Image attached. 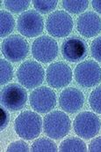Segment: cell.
Masks as SVG:
<instances>
[{"label": "cell", "mask_w": 101, "mask_h": 152, "mask_svg": "<svg viewBox=\"0 0 101 152\" xmlns=\"http://www.w3.org/2000/svg\"><path fill=\"white\" fill-rule=\"evenodd\" d=\"M41 118L31 111L21 113L14 122L15 132L25 140H33L38 137L41 131Z\"/></svg>", "instance_id": "6da1fadb"}, {"label": "cell", "mask_w": 101, "mask_h": 152, "mask_svg": "<svg viewBox=\"0 0 101 152\" xmlns=\"http://www.w3.org/2000/svg\"><path fill=\"white\" fill-rule=\"evenodd\" d=\"M45 134L52 139H61L70 130V119L66 113L59 111L48 114L43 121Z\"/></svg>", "instance_id": "7a4b0ae2"}, {"label": "cell", "mask_w": 101, "mask_h": 152, "mask_svg": "<svg viewBox=\"0 0 101 152\" xmlns=\"http://www.w3.org/2000/svg\"><path fill=\"white\" fill-rule=\"evenodd\" d=\"M100 118L90 112L81 113L74 120L75 133L84 139H91L97 135L100 130Z\"/></svg>", "instance_id": "3957f363"}, {"label": "cell", "mask_w": 101, "mask_h": 152, "mask_svg": "<svg viewBox=\"0 0 101 152\" xmlns=\"http://www.w3.org/2000/svg\"><path fill=\"white\" fill-rule=\"evenodd\" d=\"M19 82L27 88H34L40 85L44 80V69L35 61L24 62L18 69Z\"/></svg>", "instance_id": "277c9868"}, {"label": "cell", "mask_w": 101, "mask_h": 152, "mask_svg": "<svg viewBox=\"0 0 101 152\" xmlns=\"http://www.w3.org/2000/svg\"><path fill=\"white\" fill-rule=\"evenodd\" d=\"M27 100L25 88L19 84H10L1 90V104L10 111L21 110Z\"/></svg>", "instance_id": "5b68a950"}, {"label": "cell", "mask_w": 101, "mask_h": 152, "mask_svg": "<svg viewBox=\"0 0 101 152\" xmlns=\"http://www.w3.org/2000/svg\"><path fill=\"white\" fill-rule=\"evenodd\" d=\"M75 79L84 88L94 87L101 81L100 66L92 60L82 62L75 69Z\"/></svg>", "instance_id": "8992f818"}, {"label": "cell", "mask_w": 101, "mask_h": 152, "mask_svg": "<svg viewBox=\"0 0 101 152\" xmlns=\"http://www.w3.org/2000/svg\"><path fill=\"white\" fill-rule=\"evenodd\" d=\"M48 32L55 37H64L70 34L73 28V20L63 11L52 12L47 19Z\"/></svg>", "instance_id": "52a82bcc"}, {"label": "cell", "mask_w": 101, "mask_h": 152, "mask_svg": "<svg viewBox=\"0 0 101 152\" xmlns=\"http://www.w3.org/2000/svg\"><path fill=\"white\" fill-rule=\"evenodd\" d=\"M29 45L20 36L13 35L7 37L2 43L4 56L12 62H19L28 54Z\"/></svg>", "instance_id": "ba28073f"}, {"label": "cell", "mask_w": 101, "mask_h": 152, "mask_svg": "<svg viewBox=\"0 0 101 152\" xmlns=\"http://www.w3.org/2000/svg\"><path fill=\"white\" fill-rule=\"evenodd\" d=\"M44 22L38 12L30 10L23 12L18 19V30L27 37H35L42 33Z\"/></svg>", "instance_id": "9c48e42d"}, {"label": "cell", "mask_w": 101, "mask_h": 152, "mask_svg": "<svg viewBox=\"0 0 101 152\" xmlns=\"http://www.w3.org/2000/svg\"><path fill=\"white\" fill-rule=\"evenodd\" d=\"M32 54L40 62L48 63L58 55V44L56 40L49 37L37 38L32 46Z\"/></svg>", "instance_id": "30bf717a"}, {"label": "cell", "mask_w": 101, "mask_h": 152, "mask_svg": "<svg viewBox=\"0 0 101 152\" xmlns=\"http://www.w3.org/2000/svg\"><path fill=\"white\" fill-rule=\"evenodd\" d=\"M30 104L34 111L40 113H47L52 111L56 104V94L49 88H38L30 95Z\"/></svg>", "instance_id": "8fae6325"}, {"label": "cell", "mask_w": 101, "mask_h": 152, "mask_svg": "<svg viewBox=\"0 0 101 152\" xmlns=\"http://www.w3.org/2000/svg\"><path fill=\"white\" fill-rule=\"evenodd\" d=\"M47 82L55 88H63L72 80V71L63 62H56L50 65L47 70Z\"/></svg>", "instance_id": "7c38bea8"}, {"label": "cell", "mask_w": 101, "mask_h": 152, "mask_svg": "<svg viewBox=\"0 0 101 152\" xmlns=\"http://www.w3.org/2000/svg\"><path fill=\"white\" fill-rule=\"evenodd\" d=\"M87 53V44L80 38H68L63 42L62 54L69 62H79L86 57Z\"/></svg>", "instance_id": "4fadbf2b"}, {"label": "cell", "mask_w": 101, "mask_h": 152, "mask_svg": "<svg viewBox=\"0 0 101 152\" xmlns=\"http://www.w3.org/2000/svg\"><path fill=\"white\" fill-rule=\"evenodd\" d=\"M77 31L87 38L98 36L101 31V19L92 12H84L77 20Z\"/></svg>", "instance_id": "5bb4252c"}, {"label": "cell", "mask_w": 101, "mask_h": 152, "mask_svg": "<svg viewBox=\"0 0 101 152\" xmlns=\"http://www.w3.org/2000/svg\"><path fill=\"white\" fill-rule=\"evenodd\" d=\"M84 98L83 93L76 88H68L64 89L59 97L61 108L69 113L78 112L84 105Z\"/></svg>", "instance_id": "9a60e30c"}, {"label": "cell", "mask_w": 101, "mask_h": 152, "mask_svg": "<svg viewBox=\"0 0 101 152\" xmlns=\"http://www.w3.org/2000/svg\"><path fill=\"white\" fill-rule=\"evenodd\" d=\"M59 151L62 152H84L87 151V148L82 140L71 137L64 140L61 143Z\"/></svg>", "instance_id": "2e32d148"}, {"label": "cell", "mask_w": 101, "mask_h": 152, "mask_svg": "<svg viewBox=\"0 0 101 152\" xmlns=\"http://www.w3.org/2000/svg\"><path fill=\"white\" fill-rule=\"evenodd\" d=\"M15 21L12 14L6 11L0 12V37H4L10 35L14 28Z\"/></svg>", "instance_id": "e0dca14e"}, {"label": "cell", "mask_w": 101, "mask_h": 152, "mask_svg": "<svg viewBox=\"0 0 101 152\" xmlns=\"http://www.w3.org/2000/svg\"><path fill=\"white\" fill-rule=\"evenodd\" d=\"M31 151L33 152H56L58 150L56 144L52 140L40 138L33 143Z\"/></svg>", "instance_id": "ac0fdd59"}, {"label": "cell", "mask_w": 101, "mask_h": 152, "mask_svg": "<svg viewBox=\"0 0 101 152\" xmlns=\"http://www.w3.org/2000/svg\"><path fill=\"white\" fill-rule=\"evenodd\" d=\"M63 8L71 13H80L83 12L88 7V1L81 0V1H68L64 0L62 2Z\"/></svg>", "instance_id": "d6986e66"}, {"label": "cell", "mask_w": 101, "mask_h": 152, "mask_svg": "<svg viewBox=\"0 0 101 152\" xmlns=\"http://www.w3.org/2000/svg\"><path fill=\"white\" fill-rule=\"evenodd\" d=\"M34 8L38 12L40 13H48L52 12L57 4V1L56 0H34L33 2Z\"/></svg>", "instance_id": "ffe728a7"}, {"label": "cell", "mask_w": 101, "mask_h": 152, "mask_svg": "<svg viewBox=\"0 0 101 152\" xmlns=\"http://www.w3.org/2000/svg\"><path fill=\"white\" fill-rule=\"evenodd\" d=\"M0 68H1V84L4 85L8 83L12 79L13 69L12 65L4 59L0 60Z\"/></svg>", "instance_id": "44dd1931"}, {"label": "cell", "mask_w": 101, "mask_h": 152, "mask_svg": "<svg viewBox=\"0 0 101 152\" xmlns=\"http://www.w3.org/2000/svg\"><path fill=\"white\" fill-rule=\"evenodd\" d=\"M30 4V1L27 0H22V1H5L4 5L5 7L12 12L19 13L21 12H24Z\"/></svg>", "instance_id": "7402d4cb"}, {"label": "cell", "mask_w": 101, "mask_h": 152, "mask_svg": "<svg viewBox=\"0 0 101 152\" xmlns=\"http://www.w3.org/2000/svg\"><path fill=\"white\" fill-rule=\"evenodd\" d=\"M89 103L91 108L97 113L101 114V87L95 88L90 95Z\"/></svg>", "instance_id": "603a6c76"}, {"label": "cell", "mask_w": 101, "mask_h": 152, "mask_svg": "<svg viewBox=\"0 0 101 152\" xmlns=\"http://www.w3.org/2000/svg\"><path fill=\"white\" fill-rule=\"evenodd\" d=\"M30 150H29L28 144L23 141L14 142L11 143L7 148L8 152H28Z\"/></svg>", "instance_id": "cb8c5ba5"}, {"label": "cell", "mask_w": 101, "mask_h": 152, "mask_svg": "<svg viewBox=\"0 0 101 152\" xmlns=\"http://www.w3.org/2000/svg\"><path fill=\"white\" fill-rule=\"evenodd\" d=\"M91 52L92 57L101 62V37L96 38L91 45Z\"/></svg>", "instance_id": "d4e9b609"}, {"label": "cell", "mask_w": 101, "mask_h": 152, "mask_svg": "<svg viewBox=\"0 0 101 152\" xmlns=\"http://www.w3.org/2000/svg\"><path fill=\"white\" fill-rule=\"evenodd\" d=\"M89 151L101 152V136L91 142L89 144Z\"/></svg>", "instance_id": "484cf974"}, {"label": "cell", "mask_w": 101, "mask_h": 152, "mask_svg": "<svg viewBox=\"0 0 101 152\" xmlns=\"http://www.w3.org/2000/svg\"><path fill=\"white\" fill-rule=\"evenodd\" d=\"M0 111H1V130H3L6 127L9 122V115L3 108H1Z\"/></svg>", "instance_id": "4316f807"}, {"label": "cell", "mask_w": 101, "mask_h": 152, "mask_svg": "<svg viewBox=\"0 0 101 152\" xmlns=\"http://www.w3.org/2000/svg\"><path fill=\"white\" fill-rule=\"evenodd\" d=\"M92 7L94 8V10L101 14V1H92Z\"/></svg>", "instance_id": "83f0119b"}]
</instances>
